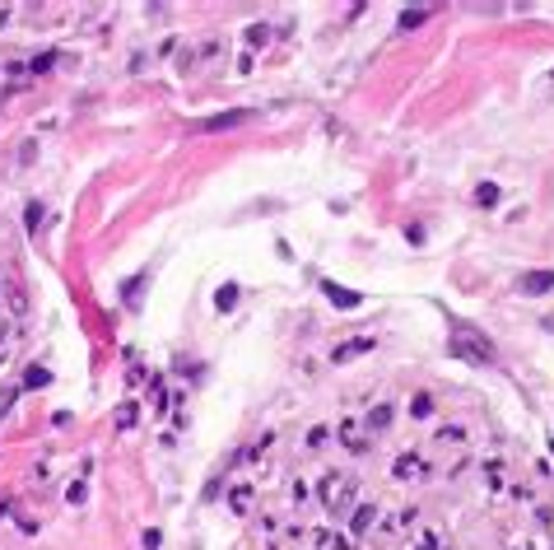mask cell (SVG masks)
Segmentation results:
<instances>
[{
  "label": "cell",
  "instance_id": "7402d4cb",
  "mask_svg": "<svg viewBox=\"0 0 554 550\" xmlns=\"http://www.w3.org/2000/svg\"><path fill=\"white\" fill-rule=\"evenodd\" d=\"M266 28H261V23H252V28H247V42H252V47H266Z\"/></svg>",
  "mask_w": 554,
  "mask_h": 550
},
{
  "label": "cell",
  "instance_id": "30bf717a",
  "mask_svg": "<svg viewBox=\"0 0 554 550\" xmlns=\"http://www.w3.org/2000/svg\"><path fill=\"white\" fill-rule=\"evenodd\" d=\"M554 290V270H526L521 275V294H550Z\"/></svg>",
  "mask_w": 554,
  "mask_h": 550
},
{
  "label": "cell",
  "instance_id": "e0dca14e",
  "mask_svg": "<svg viewBox=\"0 0 554 550\" xmlns=\"http://www.w3.org/2000/svg\"><path fill=\"white\" fill-rule=\"evenodd\" d=\"M475 205H499V187H494V182H480L475 187Z\"/></svg>",
  "mask_w": 554,
  "mask_h": 550
},
{
  "label": "cell",
  "instance_id": "3957f363",
  "mask_svg": "<svg viewBox=\"0 0 554 550\" xmlns=\"http://www.w3.org/2000/svg\"><path fill=\"white\" fill-rule=\"evenodd\" d=\"M335 438H340L350 452H368L373 448V434H368L364 420H335Z\"/></svg>",
  "mask_w": 554,
  "mask_h": 550
},
{
  "label": "cell",
  "instance_id": "52a82bcc",
  "mask_svg": "<svg viewBox=\"0 0 554 550\" xmlns=\"http://www.w3.org/2000/svg\"><path fill=\"white\" fill-rule=\"evenodd\" d=\"M322 294H326V299H331L335 308H345V313H350V308H359V304H364V294H359V290H345V285H335V280H322Z\"/></svg>",
  "mask_w": 554,
  "mask_h": 550
},
{
  "label": "cell",
  "instance_id": "ba28073f",
  "mask_svg": "<svg viewBox=\"0 0 554 550\" xmlns=\"http://www.w3.org/2000/svg\"><path fill=\"white\" fill-rule=\"evenodd\" d=\"M144 285H149V270H135L131 280H122V304H126V308H140Z\"/></svg>",
  "mask_w": 554,
  "mask_h": 550
},
{
  "label": "cell",
  "instance_id": "d4e9b609",
  "mask_svg": "<svg viewBox=\"0 0 554 550\" xmlns=\"http://www.w3.org/2000/svg\"><path fill=\"white\" fill-rule=\"evenodd\" d=\"M0 340H5V326H0Z\"/></svg>",
  "mask_w": 554,
  "mask_h": 550
},
{
  "label": "cell",
  "instance_id": "9a60e30c",
  "mask_svg": "<svg viewBox=\"0 0 554 550\" xmlns=\"http://www.w3.org/2000/svg\"><path fill=\"white\" fill-rule=\"evenodd\" d=\"M233 304H238V285H219V294H214V308H219V313H229Z\"/></svg>",
  "mask_w": 554,
  "mask_h": 550
},
{
  "label": "cell",
  "instance_id": "d6986e66",
  "mask_svg": "<svg viewBox=\"0 0 554 550\" xmlns=\"http://www.w3.org/2000/svg\"><path fill=\"white\" fill-rule=\"evenodd\" d=\"M410 416H415V420H429V416H433V396H424V392H420V396L410 401Z\"/></svg>",
  "mask_w": 554,
  "mask_h": 550
},
{
  "label": "cell",
  "instance_id": "5b68a950",
  "mask_svg": "<svg viewBox=\"0 0 554 550\" xmlns=\"http://www.w3.org/2000/svg\"><path fill=\"white\" fill-rule=\"evenodd\" d=\"M243 122H252V108H229V113H214V117H205L196 131H233V126H243Z\"/></svg>",
  "mask_w": 554,
  "mask_h": 550
},
{
  "label": "cell",
  "instance_id": "9c48e42d",
  "mask_svg": "<svg viewBox=\"0 0 554 550\" xmlns=\"http://www.w3.org/2000/svg\"><path fill=\"white\" fill-rule=\"evenodd\" d=\"M377 522V504H359L350 513V537H368V527Z\"/></svg>",
  "mask_w": 554,
  "mask_h": 550
},
{
  "label": "cell",
  "instance_id": "8fae6325",
  "mask_svg": "<svg viewBox=\"0 0 554 550\" xmlns=\"http://www.w3.org/2000/svg\"><path fill=\"white\" fill-rule=\"evenodd\" d=\"M252 485H233V490H229V508H233V513H252V504H256V499H252Z\"/></svg>",
  "mask_w": 554,
  "mask_h": 550
},
{
  "label": "cell",
  "instance_id": "7c38bea8",
  "mask_svg": "<svg viewBox=\"0 0 554 550\" xmlns=\"http://www.w3.org/2000/svg\"><path fill=\"white\" fill-rule=\"evenodd\" d=\"M364 425H368V434H382V429L391 425V406H373L364 416Z\"/></svg>",
  "mask_w": 554,
  "mask_h": 550
},
{
  "label": "cell",
  "instance_id": "ac0fdd59",
  "mask_svg": "<svg viewBox=\"0 0 554 550\" xmlns=\"http://www.w3.org/2000/svg\"><path fill=\"white\" fill-rule=\"evenodd\" d=\"M84 499H89V485H84V481H70V485H66V504H75V508H79Z\"/></svg>",
  "mask_w": 554,
  "mask_h": 550
},
{
  "label": "cell",
  "instance_id": "ffe728a7",
  "mask_svg": "<svg viewBox=\"0 0 554 550\" xmlns=\"http://www.w3.org/2000/svg\"><path fill=\"white\" fill-rule=\"evenodd\" d=\"M415 550H438V532L424 527V532H420V541H415Z\"/></svg>",
  "mask_w": 554,
  "mask_h": 550
},
{
  "label": "cell",
  "instance_id": "8992f818",
  "mask_svg": "<svg viewBox=\"0 0 554 550\" xmlns=\"http://www.w3.org/2000/svg\"><path fill=\"white\" fill-rule=\"evenodd\" d=\"M373 345H377L373 336H350L345 345H335V350H331V360H335V364H350V360H359V355H368Z\"/></svg>",
  "mask_w": 554,
  "mask_h": 550
},
{
  "label": "cell",
  "instance_id": "4fadbf2b",
  "mask_svg": "<svg viewBox=\"0 0 554 550\" xmlns=\"http://www.w3.org/2000/svg\"><path fill=\"white\" fill-rule=\"evenodd\" d=\"M429 10H433V5H405V10H400V28H415V23H424V19H429Z\"/></svg>",
  "mask_w": 554,
  "mask_h": 550
},
{
  "label": "cell",
  "instance_id": "277c9868",
  "mask_svg": "<svg viewBox=\"0 0 554 550\" xmlns=\"http://www.w3.org/2000/svg\"><path fill=\"white\" fill-rule=\"evenodd\" d=\"M391 476H396V481H424V476H429V462H424V452H400V457L391 462Z\"/></svg>",
  "mask_w": 554,
  "mask_h": 550
},
{
  "label": "cell",
  "instance_id": "44dd1931",
  "mask_svg": "<svg viewBox=\"0 0 554 550\" xmlns=\"http://www.w3.org/2000/svg\"><path fill=\"white\" fill-rule=\"evenodd\" d=\"M117 425H122V429H131V425H135V406H131V401L117 406Z\"/></svg>",
  "mask_w": 554,
  "mask_h": 550
},
{
  "label": "cell",
  "instance_id": "5bb4252c",
  "mask_svg": "<svg viewBox=\"0 0 554 550\" xmlns=\"http://www.w3.org/2000/svg\"><path fill=\"white\" fill-rule=\"evenodd\" d=\"M42 219H47L42 201H33V205H28V210H23V224H28V234H37V229H42Z\"/></svg>",
  "mask_w": 554,
  "mask_h": 550
},
{
  "label": "cell",
  "instance_id": "603a6c76",
  "mask_svg": "<svg viewBox=\"0 0 554 550\" xmlns=\"http://www.w3.org/2000/svg\"><path fill=\"white\" fill-rule=\"evenodd\" d=\"M326 434H331V429H326V425H317V429H312V434H308V443H312V448H317V443H326Z\"/></svg>",
  "mask_w": 554,
  "mask_h": 550
},
{
  "label": "cell",
  "instance_id": "7a4b0ae2",
  "mask_svg": "<svg viewBox=\"0 0 554 550\" xmlns=\"http://www.w3.org/2000/svg\"><path fill=\"white\" fill-rule=\"evenodd\" d=\"M322 504L331 508L335 517L350 513V504H354V481H350V476H326L322 481Z\"/></svg>",
  "mask_w": 554,
  "mask_h": 550
},
{
  "label": "cell",
  "instance_id": "6da1fadb",
  "mask_svg": "<svg viewBox=\"0 0 554 550\" xmlns=\"http://www.w3.org/2000/svg\"><path fill=\"white\" fill-rule=\"evenodd\" d=\"M447 355H456V360H471V364H494V345H489L485 336H475V331H456V340H447Z\"/></svg>",
  "mask_w": 554,
  "mask_h": 550
},
{
  "label": "cell",
  "instance_id": "cb8c5ba5",
  "mask_svg": "<svg viewBox=\"0 0 554 550\" xmlns=\"http://www.w3.org/2000/svg\"><path fill=\"white\" fill-rule=\"evenodd\" d=\"M158 541H163V537H158V532H154V527L144 532V550H158Z\"/></svg>",
  "mask_w": 554,
  "mask_h": 550
},
{
  "label": "cell",
  "instance_id": "2e32d148",
  "mask_svg": "<svg viewBox=\"0 0 554 550\" xmlns=\"http://www.w3.org/2000/svg\"><path fill=\"white\" fill-rule=\"evenodd\" d=\"M47 382H52V369H23V387H47Z\"/></svg>",
  "mask_w": 554,
  "mask_h": 550
}]
</instances>
